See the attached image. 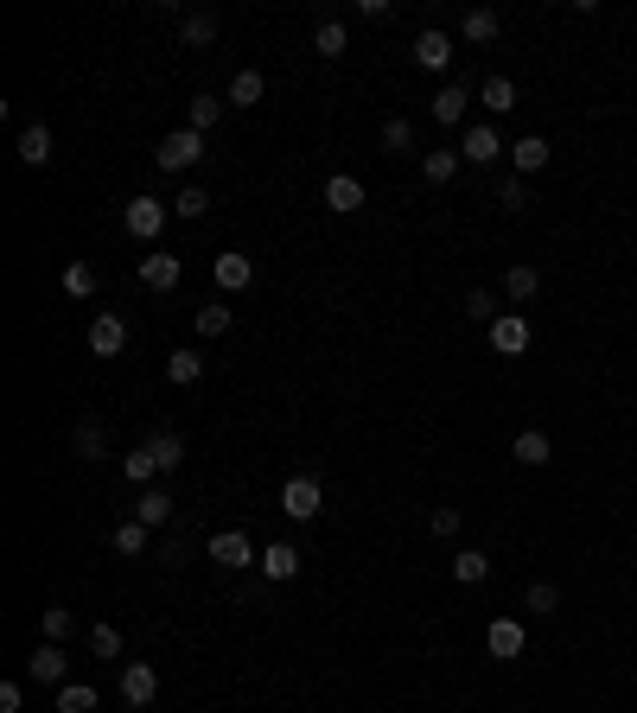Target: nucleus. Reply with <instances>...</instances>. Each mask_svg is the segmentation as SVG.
<instances>
[{"mask_svg": "<svg viewBox=\"0 0 637 713\" xmlns=\"http://www.w3.org/2000/svg\"><path fill=\"white\" fill-rule=\"evenodd\" d=\"M204 160V134L198 128H179V134H166L160 147H153V166L160 172H192Z\"/></svg>", "mask_w": 637, "mask_h": 713, "instance_id": "1", "label": "nucleus"}, {"mask_svg": "<svg viewBox=\"0 0 637 713\" xmlns=\"http://www.w3.org/2000/svg\"><path fill=\"white\" fill-rule=\"evenodd\" d=\"M319 510H325V491H319L313 472H294V478L281 484V516H294V523H313Z\"/></svg>", "mask_w": 637, "mask_h": 713, "instance_id": "2", "label": "nucleus"}, {"mask_svg": "<svg viewBox=\"0 0 637 713\" xmlns=\"http://www.w3.org/2000/svg\"><path fill=\"white\" fill-rule=\"evenodd\" d=\"M166 211H172V204H160V198H147V191H141V198H128L122 223H128V236H134V242H153V236L166 230Z\"/></svg>", "mask_w": 637, "mask_h": 713, "instance_id": "3", "label": "nucleus"}, {"mask_svg": "<svg viewBox=\"0 0 637 713\" xmlns=\"http://www.w3.org/2000/svg\"><path fill=\"white\" fill-rule=\"evenodd\" d=\"M211 561L217 567H262V548H255L243 529H217L211 535Z\"/></svg>", "mask_w": 637, "mask_h": 713, "instance_id": "4", "label": "nucleus"}, {"mask_svg": "<svg viewBox=\"0 0 637 713\" xmlns=\"http://www.w3.org/2000/svg\"><path fill=\"white\" fill-rule=\"evenodd\" d=\"M497 153H510L504 141H497V128H491V121H472L466 141H459V160H466V166H497Z\"/></svg>", "mask_w": 637, "mask_h": 713, "instance_id": "5", "label": "nucleus"}, {"mask_svg": "<svg viewBox=\"0 0 637 713\" xmlns=\"http://www.w3.org/2000/svg\"><path fill=\"white\" fill-rule=\"evenodd\" d=\"M122 351H128L122 312H96V319H90V357H122Z\"/></svg>", "mask_w": 637, "mask_h": 713, "instance_id": "6", "label": "nucleus"}, {"mask_svg": "<svg viewBox=\"0 0 637 713\" xmlns=\"http://www.w3.org/2000/svg\"><path fill=\"white\" fill-rule=\"evenodd\" d=\"M491 351H504V357L529 351V319H523V312H497V319H491Z\"/></svg>", "mask_w": 637, "mask_h": 713, "instance_id": "7", "label": "nucleus"}, {"mask_svg": "<svg viewBox=\"0 0 637 713\" xmlns=\"http://www.w3.org/2000/svg\"><path fill=\"white\" fill-rule=\"evenodd\" d=\"M26 675L39 688H64V675H71V656L58 650V643H39V650H32V663H26Z\"/></svg>", "mask_w": 637, "mask_h": 713, "instance_id": "8", "label": "nucleus"}, {"mask_svg": "<svg viewBox=\"0 0 637 713\" xmlns=\"http://www.w3.org/2000/svg\"><path fill=\"white\" fill-rule=\"evenodd\" d=\"M122 694H128V707H153V694H160V669L153 663H122Z\"/></svg>", "mask_w": 637, "mask_h": 713, "instance_id": "9", "label": "nucleus"}, {"mask_svg": "<svg viewBox=\"0 0 637 713\" xmlns=\"http://www.w3.org/2000/svg\"><path fill=\"white\" fill-rule=\"evenodd\" d=\"M179 255H166V249H153V255H141V287L147 293H172V287H179Z\"/></svg>", "mask_w": 637, "mask_h": 713, "instance_id": "10", "label": "nucleus"}, {"mask_svg": "<svg viewBox=\"0 0 637 713\" xmlns=\"http://www.w3.org/2000/svg\"><path fill=\"white\" fill-rule=\"evenodd\" d=\"M325 204H332L338 217L364 211V179H351V172H332V179H325Z\"/></svg>", "mask_w": 637, "mask_h": 713, "instance_id": "11", "label": "nucleus"}, {"mask_svg": "<svg viewBox=\"0 0 637 713\" xmlns=\"http://www.w3.org/2000/svg\"><path fill=\"white\" fill-rule=\"evenodd\" d=\"M485 643H491V656L497 663H510V656H523V643H529V631L516 618H491V631H485Z\"/></svg>", "mask_w": 637, "mask_h": 713, "instance_id": "12", "label": "nucleus"}, {"mask_svg": "<svg viewBox=\"0 0 637 713\" xmlns=\"http://www.w3.org/2000/svg\"><path fill=\"white\" fill-rule=\"evenodd\" d=\"M466 109H472V96H466V83H446V90L427 102V115L440 121V128H459V121H466Z\"/></svg>", "mask_w": 637, "mask_h": 713, "instance_id": "13", "label": "nucleus"}, {"mask_svg": "<svg viewBox=\"0 0 637 713\" xmlns=\"http://www.w3.org/2000/svg\"><path fill=\"white\" fill-rule=\"evenodd\" d=\"M211 274H217V287H223V293H243V287L255 281V262L230 249V255H217V262H211Z\"/></svg>", "mask_w": 637, "mask_h": 713, "instance_id": "14", "label": "nucleus"}, {"mask_svg": "<svg viewBox=\"0 0 637 713\" xmlns=\"http://www.w3.org/2000/svg\"><path fill=\"white\" fill-rule=\"evenodd\" d=\"M415 64H421V71H446V64H453V39L427 26L421 39H415Z\"/></svg>", "mask_w": 637, "mask_h": 713, "instance_id": "15", "label": "nucleus"}, {"mask_svg": "<svg viewBox=\"0 0 637 713\" xmlns=\"http://www.w3.org/2000/svg\"><path fill=\"white\" fill-rule=\"evenodd\" d=\"M510 459L516 465H548V459H555V446H548L542 427H523V433H516V446H510Z\"/></svg>", "mask_w": 637, "mask_h": 713, "instance_id": "16", "label": "nucleus"}, {"mask_svg": "<svg viewBox=\"0 0 637 713\" xmlns=\"http://www.w3.org/2000/svg\"><path fill=\"white\" fill-rule=\"evenodd\" d=\"M510 166H516V179L542 172V166H548V141H542V134H523V141L510 147Z\"/></svg>", "mask_w": 637, "mask_h": 713, "instance_id": "17", "label": "nucleus"}, {"mask_svg": "<svg viewBox=\"0 0 637 713\" xmlns=\"http://www.w3.org/2000/svg\"><path fill=\"white\" fill-rule=\"evenodd\" d=\"M147 452H153V465H160V472H179V465H185V440H179L172 427H160V433H153V440H147Z\"/></svg>", "mask_w": 637, "mask_h": 713, "instance_id": "18", "label": "nucleus"}, {"mask_svg": "<svg viewBox=\"0 0 637 713\" xmlns=\"http://www.w3.org/2000/svg\"><path fill=\"white\" fill-rule=\"evenodd\" d=\"M459 166H466V160H459V147H440V153H427V160H421V179L427 185H453Z\"/></svg>", "mask_w": 637, "mask_h": 713, "instance_id": "19", "label": "nucleus"}, {"mask_svg": "<svg viewBox=\"0 0 637 713\" xmlns=\"http://www.w3.org/2000/svg\"><path fill=\"white\" fill-rule=\"evenodd\" d=\"M453 580H459V586L491 580V554H485V548H459V554H453Z\"/></svg>", "mask_w": 637, "mask_h": 713, "instance_id": "20", "label": "nucleus"}, {"mask_svg": "<svg viewBox=\"0 0 637 713\" xmlns=\"http://www.w3.org/2000/svg\"><path fill=\"white\" fill-rule=\"evenodd\" d=\"M262 96H268V77L262 71H236L230 77V109H255Z\"/></svg>", "mask_w": 637, "mask_h": 713, "instance_id": "21", "label": "nucleus"}, {"mask_svg": "<svg viewBox=\"0 0 637 713\" xmlns=\"http://www.w3.org/2000/svg\"><path fill=\"white\" fill-rule=\"evenodd\" d=\"M20 166H51V128L45 121H32L20 134Z\"/></svg>", "mask_w": 637, "mask_h": 713, "instance_id": "22", "label": "nucleus"}, {"mask_svg": "<svg viewBox=\"0 0 637 713\" xmlns=\"http://www.w3.org/2000/svg\"><path fill=\"white\" fill-rule=\"evenodd\" d=\"M536 293H542V274L529 268V262H516V268L504 274V300H516V306H523V300H536Z\"/></svg>", "mask_w": 637, "mask_h": 713, "instance_id": "23", "label": "nucleus"}, {"mask_svg": "<svg viewBox=\"0 0 637 713\" xmlns=\"http://www.w3.org/2000/svg\"><path fill=\"white\" fill-rule=\"evenodd\" d=\"M172 510H179V503H172L160 484H147V491H141V510H134V516H141L147 529H160V523H172Z\"/></svg>", "mask_w": 637, "mask_h": 713, "instance_id": "24", "label": "nucleus"}, {"mask_svg": "<svg viewBox=\"0 0 637 713\" xmlns=\"http://www.w3.org/2000/svg\"><path fill=\"white\" fill-rule=\"evenodd\" d=\"M478 102H485L491 115H510L516 109V83L510 77H485V83H478Z\"/></svg>", "mask_w": 637, "mask_h": 713, "instance_id": "25", "label": "nucleus"}, {"mask_svg": "<svg viewBox=\"0 0 637 713\" xmlns=\"http://www.w3.org/2000/svg\"><path fill=\"white\" fill-rule=\"evenodd\" d=\"M262 573H268V580H294V573H300V554L287 548V542H274V548H262Z\"/></svg>", "mask_w": 637, "mask_h": 713, "instance_id": "26", "label": "nucleus"}, {"mask_svg": "<svg viewBox=\"0 0 637 713\" xmlns=\"http://www.w3.org/2000/svg\"><path fill=\"white\" fill-rule=\"evenodd\" d=\"M198 376H204V357H198V351H172V357H166V382H179V389H192Z\"/></svg>", "mask_w": 637, "mask_h": 713, "instance_id": "27", "label": "nucleus"}, {"mask_svg": "<svg viewBox=\"0 0 637 713\" xmlns=\"http://www.w3.org/2000/svg\"><path fill=\"white\" fill-rule=\"evenodd\" d=\"M39 624H45V643H64V637L77 631V612H71V605H45Z\"/></svg>", "mask_w": 637, "mask_h": 713, "instance_id": "28", "label": "nucleus"}, {"mask_svg": "<svg viewBox=\"0 0 637 713\" xmlns=\"http://www.w3.org/2000/svg\"><path fill=\"white\" fill-rule=\"evenodd\" d=\"M147 542H153V529L141 523V516H128V523L115 529V554H147Z\"/></svg>", "mask_w": 637, "mask_h": 713, "instance_id": "29", "label": "nucleus"}, {"mask_svg": "<svg viewBox=\"0 0 637 713\" xmlns=\"http://www.w3.org/2000/svg\"><path fill=\"white\" fill-rule=\"evenodd\" d=\"M204 211H211V191H204V185H185L179 198H172V217H185V223H198Z\"/></svg>", "mask_w": 637, "mask_h": 713, "instance_id": "30", "label": "nucleus"}, {"mask_svg": "<svg viewBox=\"0 0 637 713\" xmlns=\"http://www.w3.org/2000/svg\"><path fill=\"white\" fill-rule=\"evenodd\" d=\"M58 713H96V688L90 682H64L58 688Z\"/></svg>", "mask_w": 637, "mask_h": 713, "instance_id": "31", "label": "nucleus"}, {"mask_svg": "<svg viewBox=\"0 0 637 713\" xmlns=\"http://www.w3.org/2000/svg\"><path fill=\"white\" fill-rule=\"evenodd\" d=\"M179 39H185V45H211V39H217V13H185V20H179Z\"/></svg>", "mask_w": 637, "mask_h": 713, "instance_id": "32", "label": "nucleus"}, {"mask_svg": "<svg viewBox=\"0 0 637 713\" xmlns=\"http://www.w3.org/2000/svg\"><path fill=\"white\" fill-rule=\"evenodd\" d=\"M313 51L319 58H344V20H319L313 26Z\"/></svg>", "mask_w": 637, "mask_h": 713, "instance_id": "33", "label": "nucleus"}, {"mask_svg": "<svg viewBox=\"0 0 637 713\" xmlns=\"http://www.w3.org/2000/svg\"><path fill=\"white\" fill-rule=\"evenodd\" d=\"M122 478H128V484H141V491H147L153 478H160V465H153V452H147V446H141V452H128V459H122Z\"/></svg>", "mask_w": 637, "mask_h": 713, "instance_id": "34", "label": "nucleus"}, {"mask_svg": "<svg viewBox=\"0 0 637 713\" xmlns=\"http://www.w3.org/2000/svg\"><path fill=\"white\" fill-rule=\"evenodd\" d=\"M223 109H230V96H192V128H198V134H204V128H217Z\"/></svg>", "mask_w": 637, "mask_h": 713, "instance_id": "35", "label": "nucleus"}, {"mask_svg": "<svg viewBox=\"0 0 637 713\" xmlns=\"http://www.w3.org/2000/svg\"><path fill=\"white\" fill-rule=\"evenodd\" d=\"M383 147H389V153H408V147H415V121H408V115H389V121H383Z\"/></svg>", "mask_w": 637, "mask_h": 713, "instance_id": "36", "label": "nucleus"}, {"mask_svg": "<svg viewBox=\"0 0 637 713\" xmlns=\"http://www.w3.org/2000/svg\"><path fill=\"white\" fill-rule=\"evenodd\" d=\"M64 293H71V300H90V293H96V268L71 262V268H64Z\"/></svg>", "mask_w": 637, "mask_h": 713, "instance_id": "37", "label": "nucleus"}, {"mask_svg": "<svg viewBox=\"0 0 637 713\" xmlns=\"http://www.w3.org/2000/svg\"><path fill=\"white\" fill-rule=\"evenodd\" d=\"M466 39H472V45H491V39H497V13H491V7H472V13H466Z\"/></svg>", "mask_w": 637, "mask_h": 713, "instance_id": "38", "label": "nucleus"}, {"mask_svg": "<svg viewBox=\"0 0 637 713\" xmlns=\"http://www.w3.org/2000/svg\"><path fill=\"white\" fill-rule=\"evenodd\" d=\"M223 332H230V306H198V338H223Z\"/></svg>", "mask_w": 637, "mask_h": 713, "instance_id": "39", "label": "nucleus"}, {"mask_svg": "<svg viewBox=\"0 0 637 713\" xmlns=\"http://www.w3.org/2000/svg\"><path fill=\"white\" fill-rule=\"evenodd\" d=\"M466 319H478V325L497 319V293H491V287H472V293H466Z\"/></svg>", "mask_w": 637, "mask_h": 713, "instance_id": "40", "label": "nucleus"}, {"mask_svg": "<svg viewBox=\"0 0 637 713\" xmlns=\"http://www.w3.org/2000/svg\"><path fill=\"white\" fill-rule=\"evenodd\" d=\"M523 605H529V612H536V618H548V612H555V605H561V593H555V586H548V580H536V586H529V593H523Z\"/></svg>", "mask_w": 637, "mask_h": 713, "instance_id": "41", "label": "nucleus"}, {"mask_svg": "<svg viewBox=\"0 0 637 713\" xmlns=\"http://www.w3.org/2000/svg\"><path fill=\"white\" fill-rule=\"evenodd\" d=\"M90 650L96 656H122V631H115V624H90Z\"/></svg>", "mask_w": 637, "mask_h": 713, "instance_id": "42", "label": "nucleus"}, {"mask_svg": "<svg viewBox=\"0 0 637 713\" xmlns=\"http://www.w3.org/2000/svg\"><path fill=\"white\" fill-rule=\"evenodd\" d=\"M497 204H504V211H523V204H529V185H523V179H497Z\"/></svg>", "mask_w": 637, "mask_h": 713, "instance_id": "43", "label": "nucleus"}, {"mask_svg": "<svg viewBox=\"0 0 637 713\" xmlns=\"http://www.w3.org/2000/svg\"><path fill=\"white\" fill-rule=\"evenodd\" d=\"M71 446H77V452H90V459H96V452H102V427H96V421H77Z\"/></svg>", "mask_w": 637, "mask_h": 713, "instance_id": "44", "label": "nucleus"}, {"mask_svg": "<svg viewBox=\"0 0 637 713\" xmlns=\"http://www.w3.org/2000/svg\"><path fill=\"white\" fill-rule=\"evenodd\" d=\"M459 523H466V516H459V510H434V516H427V529H434L440 542H446V535H459Z\"/></svg>", "mask_w": 637, "mask_h": 713, "instance_id": "45", "label": "nucleus"}, {"mask_svg": "<svg viewBox=\"0 0 637 713\" xmlns=\"http://www.w3.org/2000/svg\"><path fill=\"white\" fill-rule=\"evenodd\" d=\"M26 707V688L20 682H0V713H20Z\"/></svg>", "mask_w": 637, "mask_h": 713, "instance_id": "46", "label": "nucleus"}, {"mask_svg": "<svg viewBox=\"0 0 637 713\" xmlns=\"http://www.w3.org/2000/svg\"><path fill=\"white\" fill-rule=\"evenodd\" d=\"M185 561V542H179V535H166V542H160V567H179Z\"/></svg>", "mask_w": 637, "mask_h": 713, "instance_id": "47", "label": "nucleus"}]
</instances>
